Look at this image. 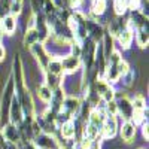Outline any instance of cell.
Masks as SVG:
<instances>
[{
    "label": "cell",
    "instance_id": "1",
    "mask_svg": "<svg viewBox=\"0 0 149 149\" xmlns=\"http://www.w3.org/2000/svg\"><path fill=\"white\" fill-rule=\"evenodd\" d=\"M30 52H31V55L36 58V61H37V66L39 67H42V70H45L46 69V66L49 64V61H51V54H49V51L46 49V46H45V43H34L33 46H30Z\"/></svg>",
    "mask_w": 149,
    "mask_h": 149
},
{
    "label": "cell",
    "instance_id": "2",
    "mask_svg": "<svg viewBox=\"0 0 149 149\" xmlns=\"http://www.w3.org/2000/svg\"><path fill=\"white\" fill-rule=\"evenodd\" d=\"M116 131H118V121H116V116L113 115H107L103 125H102V130H100V136L102 139H113L116 136Z\"/></svg>",
    "mask_w": 149,
    "mask_h": 149
},
{
    "label": "cell",
    "instance_id": "3",
    "mask_svg": "<svg viewBox=\"0 0 149 149\" xmlns=\"http://www.w3.org/2000/svg\"><path fill=\"white\" fill-rule=\"evenodd\" d=\"M9 116H10V124H14L17 127L24 121V110L18 97L12 98V102L9 104Z\"/></svg>",
    "mask_w": 149,
    "mask_h": 149
},
{
    "label": "cell",
    "instance_id": "4",
    "mask_svg": "<svg viewBox=\"0 0 149 149\" xmlns=\"http://www.w3.org/2000/svg\"><path fill=\"white\" fill-rule=\"evenodd\" d=\"M61 60V64H63V70L64 73H74V72H78L82 66V61L79 57H73L70 54H67L66 57L63 58H60Z\"/></svg>",
    "mask_w": 149,
    "mask_h": 149
},
{
    "label": "cell",
    "instance_id": "5",
    "mask_svg": "<svg viewBox=\"0 0 149 149\" xmlns=\"http://www.w3.org/2000/svg\"><path fill=\"white\" fill-rule=\"evenodd\" d=\"M81 102L76 97H66L63 100V104H61V110L66 112L67 115H70L73 118V115H76L81 112Z\"/></svg>",
    "mask_w": 149,
    "mask_h": 149
},
{
    "label": "cell",
    "instance_id": "6",
    "mask_svg": "<svg viewBox=\"0 0 149 149\" xmlns=\"http://www.w3.org/2000/svg\"><path fill=\"white\" fill-rule=\"evenodd\" d=\"M0 27H2L3 34H8V36L14 34L18 29V18L9 14V15H6L0 19Z\"/></svg>",
    "mask_w": 149,
    "mask_h": 149
},
{
    "label": "cell",
    "instance_id": "7",
    "mask_svg": "<svg viewBox=\"0 0 149 149\" xmlns=\"http://www.w3.org/2000/svg\"><path fill=\"white\" fill-rule=\"evenodd\" d=\"M116 107H118V113L122 115L124 121H130L131 116H133V106H131V102L128 100V98L124 95L121 100L116 102Z\"/></svg>",
    "mask_w": 149,
    "mask_h": 149
},
{
    "label": "cell",
    "instance_id": "8",
    "mask_svg": "<svg viewBox=\"0 0 149 149\" xmlns=\"http://www.w3.org/2000/svg\"><path fill=\"white\" fill-rule=\"evenodd\" d=\"M2 136H3V139L6 142L14 143V145H17L19 142V137H21L19 130L17 128V125H14V124H8V125H5V128L2 131Z\"/></svg>",
    "mask_w": 149,
    "mask_h": 149
},
{
    "label": "cell",
    "instance_id": "9",
    "mask_svg": "<svg viewBox=\"0 0 149 149\" xmlns=\"http://www.w3.org/2000/svg\"><path fill=\"white\" fill-rule=\"evenodd\" d=\"M118 40V43L121 45L122 49H130L131 48V43H133V39H134V31L131 29H124L118 33V36L115 37Z\"/></svg>",
    "mask_w": 149,
    "mask_h": 149
},
{
    "label": "cell",
    "instance_id": "10",
    "mask_svg": "<svg viewBox=\"0 0 149 149\" xmlns=\"http://www.w3.org/2000/svg\"><path fill=\"white\" fill-rule=\"evenodd\" d=\"M119 134L124 142H131L136 136V125L131 121H124L119 128Z\"/></svg>",
    "mask_w": 149,
    "mask_h": 149
},
{
    "label": "cell",
    "instance_id": "11",
    "mask_svg": "<svg viewBox=\"0 0 149 149\" xmlns=\"http://www.w3.org/2000/svg\"><path fill=\"white\" fill-rule=\"evenodd\" d=\"M40 42V34L36 29H27L26 33H24V39H22V43L26 48H30L33 46L34 43H39ZM42 43V42H40Z\"/></svg>",
    "mask_w": 149,
    "mask_h": 149
},
{
    "label": "cell",
    "instance_id": "12",
    "mask_svg": "<svg viewBox=\"0 0 149 149\" xmlns=\"http://www.w3.org/2000/svg\"><path fill=\"white\" fill-rule=\"evenodd\" d=\"M46 73L49 74H55V76H63L64 70H63V64H61V60L60 58H51L49 64L46 66Z\"/></svg>",
    "mask_w": 149,
    "mask_h": 149
},
{
    "label": "cell",
    "instance_id": "13",
    "mask_svg": "<svg viewBox=\"0 0 149 149\" xmlns=\"http://www.w3.org/2000/svg\"><path fill=\"white\" fill-rule=\"evenodd\" d=\"M60 134H61V137H64V139H73L74 137V134H76V127H74L73 119L64 122L63 125H60Z\"/></svg>",
    "mask_w": 149,
    "mask_h": 149
},
{
    "label": "cell",
    "instance_id": "14",
    "mask_svg": "<svg viewBox=\"0 0 149 149\" xmlns=\"http://www.w3.org/2000/svg\"><path fill=\"white\" fill-rule=\"evenodd\" d=\"M134 33H136V43H137L142 49H143V48H148V43H149V33H148V27L137 29Z\"/></svg>",
    "mask_w": 149,
    "mask_h": 149
},
{
    "label": "cell",
    "instance_id": "15",
    "mask_svg": "<svg viewBox=\"0 0 149 149\" xmlns=\"http://www.w3.org/2000/svg\"><path fill=\"white\" fill-rule=\"evenodd\" d=\"M131 102V106H133V110L134 112H143L145 109H146V102H145V97L142 95V94H136L134 95V98L133 100H130Z\"/></svg>",
    "mask_w": 149,
    "mask_h": 149
},
{
    "label": "cell",
    "instance_id": "16",
    "mask_svg": "<svg viewBox=\"0 0 149 149\" xmlns=\"http://www.w3.org/2000/svg\"><path fill=\"white\" fill-rule=\"evenodd\" d=\"M37 97H39L42 102L49 103V102H51V97H52V91L49 90L45 84L39 85V86H37Z\"/></svg>",
    "mask_w": 149,
    "mask_h": 149
},
{
    "label": "cell",
    "instance_id": "17",
    "mask_svg": "<svg viewBox=\"0 0 149 149\" xmlns=\"http://www.w3.org/2000/svg\"><path fill=\"white\" fill-rule=\"evenodd\" d=\"M45 5V0H30V12L33 15L40 14Z\"/></svg>",
    "mask_w": 149,
    "mask_h": 149
},
{
    "label": "cell",
    "instance_id": "18",
    "mask_svg": "<svg viewBox=\"0 0 149 149\" xmlns=\"http://www.w3.org/2000/svg\"><path fill=\"white\" fill-rule=\"evenodd\" d=\"M22 10H24V3H22V2H12L10 9H9V14L18 18V17L22 14Z\"/></svg>",
    "mask_w": 149,
    "mask_h": 149
},
{
    "label": "cell",
    "instance_id": "19",
    "mask_svg": "<svg viewBox=\"0 0 149 149\" xmlns=\"http://www.w3.org/2000/svg\"><path fill=\"white\" fill-rule=\"evenodd\" d=\"M12 2L14 0H0V19L6 15H9V9H10Z\"/></svg>",
    "mask_w": 149,
    "mask_h": 149
},
{
    "label": "cell",
    "instance_id": "20",
    "mask_svg": "<svg viewBox=\"0 0 149 149\" xmlns=\"http://www.w3.org/2000/svg\"><path fill=\"white\" fill-rule=\"evenodd\" d=\"M142 2L143 0H125V5H127V10H139L142 9Z\"/></svg>",
    "mask_w": 149,
    "mask_h": 149
},
{
    "label": "cell",
    "instance_id": "21",
    "mask_svg": "<svg viewBox=\"0 0 149 149\" xmlns=\"http://www.w3.org/2000/svg\"><path fill=\"white\" fill-rule=\"evenodd\" d=\"M102 143H103V139H102V136L98 134L97 137H94V139L90 140L88 148H86V149H102Z\"/></svg>",
    "mask_w": 149,
    "mask_h": 149
},
{
    "label": "cell",
    "instance_id": "22",
    "mask_svg": "<svg viewBox=\"0 0 149 149\" xmlns=\"http://www.w3.org/2000/svg\"><path fill=\"white\" fill-rule=\"evenodd\" d=\"M6 58V48L3 43H0V61H5Z\"/></svg>",
    "mask_w": 149,
    "mask_h": 149
},
{
    "label": "cell",
    "instance_id": "23",
    "mask_svg": "<svg viewBox=\"0 0 149 149\" xmlns=\"http://www.w3.org/2000/svg\"><path fill=\"white\" fill-rule=\"evenodd\" d=\"M142 134H143V137L148 140V121H145L142 124Z\"/></svg>",
    "mask_w": 149,
    "mask_h": 149
}]
</instances>
